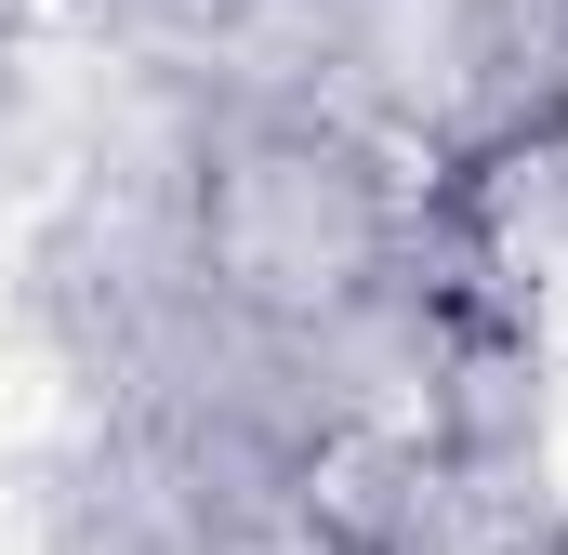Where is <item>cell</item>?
Wrapping results in <instances>:
<instances>
[{"label":"cell","mask_w":568,"mask_h":555,"mask_svg":"<svg viewBox=\"0 0 568 555\" xmlns=\"http://www.w3.org/2000/svg\"><path fill=\"white\" fill-rule=\"evenodd\" d=\"M436 185L317 107H252L185 172V304L252 344H331L424 291Z\"/></svg>","instance_id":"1"}]
</instances>
